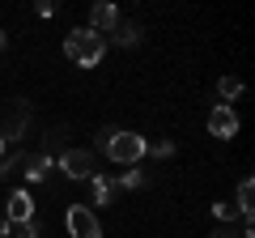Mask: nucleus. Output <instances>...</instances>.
Segmentation results:
<instances>
[{
	"instance_id": "f3484780",
	"label": "nucleus",
	"mask_w": 255,
	"mask_h": 238,
	"mask_svg": "<svg viewBox=\"0 0 255 238\" xmlns=\"http://www.w3.org/2000/svg\"><path fill=\"white\" fill-rule=\"evenodd\" d=\"M60 136H64V132H60V128H51V132H47V136H43V140H47V149H43V153H47V157H51V153H55V149H60Z\"/></svg>"
},
{
	"instance_id": "ddd939ff",
	"label": "nucleus",
	"mask_w": 255,
	"mask_h": 238,
	"mask_svg": "<svg viewBox=\"0 0 255 238\" xmlns=\"http://www.w3.org/2000/svg\"><path fill=\"white\" fill-rule=\"evenodd\" d=\"M213 217H217L221 226H234V217H238V209H234V204H230V200H217V204H213Z\"/></svg>"
},
{
	"instance_id": "dca6fc26",
	"label": "nucleus",
	"mask_w": 255,
	"mask_h": 238,
	"mask_svg": "<svg viewBox=\"0 0 255 238\" xmlns=\"http://www.w3.org/2000/svg\"><path fill=\"white\" fill-rule=\"evenodd\" d=\"M145 153H153L157 162H166V157H174V140H157V145H149Z\"/></svg>"
},
{
	"instance_id": "f8f14e48",
	"label": "nucleus",
	"mask_w": 255,
	"mask_h": 238,
	"mask_svg": "<svg viewBox=\"0 0 255 238\" xmlns=\"http://www.w3.org/2000/svg\"><path fill=\"white\" fill-rule=\"evenodd\" d=\"M217 94L226 98V107H230V102L243 94V81H238V77H221V81H217Z\"/></svg>"
},
{
	"instance_id": "4468645a",
	"label": "nucleus",
	"mask_w": 255,
	"mask_h": 238,
	"mask_svg": "<svg viewBox=\"0 0 255 238\" xmlns=\"http://www.w3.org/2000/svg\"><path fill=\"white\" fill-rule=\"evenodd\" d=\"M115 183H119V187H132V192H136V187H145L149 179H145V170H124Z\"/></svg>"
},
{
	"instance_id": "20e7f679",
	"label": "nucleus",
	"mask_w": 255,
	"mask_h": 238,
	"mask_svg": "<svg viewBox=\"0 0 255 238\" xmlns=\"http://www.w3.org/2000/svg\"><path fill=\"white\" fill-rule=\"evenodd\" d=\"M60 170L68 174V179H77V183H81V179H94V153L90 149H64L60 153Z\"/></svg>"
},
{
	"instance_id": "0eeeda50",
	"label": "nucleus",
	"mask_w": 255,
	"mask_h": 238,
	"mask_svg": "<svg viewBox=\"0 0 255 238\" xmlns=\"http://www.w3.org/2000/svg\"><path fill=\"white\" fill-rule=\"evenodd\" d=\"M119 21H124V17H119V9L111 4V0H98V4L90 9V30H94V34H102V38H107Z\"/></svg>"
},
{
	"instance_id": "f03ea898",
	"label": "nucleus",
	"mask_w": 255,
	"mask_h": 238,
	"mask_svg": "<svg viewBox=\"0 0 255 238\" xmlns=\"http://www.w3.org/2000/svg\"><path fill=\"white\" fill-rule=\"evenodd\" d=\"M145 149H149V140L140 136V132H124V128H115V132H111V140L102 145V153H107L115 166H136L140 157H145Z\"/></svg>"
},
{
	"instance_id": "423d86ee",
	"label": "nucleus",
	"mask_w": 255,
	"mask_h": 238,
	"mask_svg": "<svg viewBox=\"0 0 255 238\" xmlns=\"http://www.w3.org/2000/svg\"><path fill=\"white\" fill-rule=\"evenodd\" d=\"M4 221H9V226H26V221H34V200H30L26 187H17V192L9 196V204H4Z\"/></svg>"
},
{
	"instance_id": "412c9836",
	"label": "nucleus",
	"mask_w": 255,
	"mask_h": 238,
	"mask_svg": "<svg viewBox=\"0 0 255 238\" xmlns=\"http://www.w3.org/2000/svg\"><path fill=\"white\" fill-rule=\"evenodd\" d=\"M4 47H9V34H4V30H0V51H4Z\"/></svg>"
},
{
	"instance_id": "39448f33",
	"label": "nucleus",
	"mask_w": 255,
	"mask_h": 238,
	"mask_svg": "<svg viewBox=\"0 0 255 238\" xmlns=\"http://www.w3.org/2000/svg\"><path fill=\"white\" fill-rule=\"evenodd\" d=\"M209 136H217V140H230V136H238V115H234V107L217 102V107L209 111Z\"/></svg>"
},
{
	"instance_id": "a211bd4d",
	"label": "nucleus",
	"mask_w": 255,
	"mask_h": 238,
	"mask_svg": "<svg viewBox=\"0 0 255 238\" xmlns=\"http://www.w3.org/2000/svg\"><path fill=\"white\" fill-rule=\"evenodd\" d=\"M43 230H38V221H26V226H17V238H38Z\"/></svg>"
},
{
	"instance_id": "9d476101",
	"label": "nucleus",
	"mask_w": 255,
	"mask_h": 238,
	"mask_svg": "<svg viewBox=\"0 0 255 238\" xmlns=\"http://www.w3.org/2000/svg\"><path fill=\"white\" fill-rule=\"evenodd\" d=\"M90 183H94V209H98V204H111V200H115V192H119V183H115V179H107V174H94Z\"/></svg>"
},
{
	"instance_id": "1a4fd4ad",
	"label": "nucleus",
	"mask_w": 255,
	"mask_h": 238,
	"mask_svg": "<svg viewBox=\"0 0 255 238\" xmlns=\"http://www.w3.org/2000/svg\"><path fill=\"white\" fill-rule=\"evenodd\" d=\"M26 123H30V107H26V102H17V107H13V115H9V123L0 128V136H4V145H9V140H17L21 132H26Z\"/></svg>"
},
{
	"instance_id": "7ed1b4c3",
	"label": "nucleus",
	"mask_w": 255,
	"mask_h": 238,
	"mask_svg": "<svg viewBox=\"0 0 255 238\" xmlns=\"http://www.w3.org/2000/svg\"><path fill=\"white\" fill-rule=\"evenodd\" d=\"M64 226H68V238H102V226L90 204H73L64 213Z\"/></svg>"
},
{
	"instance_id": "6e6552de",
	"label": "nucleus",
	"mask_w": 255,
	"mask_h": 238,
	"mask_svg": "<svg viewBox=\"0 0 255 238\" xmlns=\"http://www.w3.org/2000/svg\"><path fill=\"white\" fill-rule=\"evenodd\" d=\"M51 166H55V157H47V153H26L17 162V170L26 174V183H43L47 174H51Z\"/></svg>"
},
{
	"instance_id": "9b49d317",
	"label": "nucleus",
	"mask_w": 255,
	"mask_h": 238,
	"mask_svg": "<svg viewBox=\"0 0 255 238\" xmlns=\"http://www.w3.org/2000/svg\"><path fill=\"white\" fill-rule=\"evenodd\" d=\"M111 38H115L119 47H136L140 43V26H136V21H119V26L111 30Z\"/></svg>"
},
{
	"instance_id": "6ab92c4d",
	"label": "nucleus",
	"mask_w": 255,
	"mask_h": 238,
	"mask_svg": "<svg viewBox=\"0 0 255 238\" xmlns=\"http://www.w3.org/2000/svg\"><path fill=\"white\" fill-rule=\"evenodd\" d=\"M34 9H38V17H51V13H55V4H51V0H38Z\"/></svg>"
},
{
	"instance_id": "4be33fe9",
	"label": "nucleus",
	"mask_w": 255,
	"mask_h": 238,
	"mask_svg": "<svg viewBox=\"0 0 255 238\" xmlns=\"http://www.w3.org/2000/svg\"><path fill=\"white\" fill-rule=\"evenodd\" d=\"M0 162H4V136H0Z\"/></svg>"
},
{
	"instance_id": "2eb2a0df",
	"label": "nucleus",
	"mask_w": 255,
	"mask_h": 238,
	"mask_svg": "<svg viewBox=\"0 0 255 238\" xmlns=\"http://www.w3.org/2000/svg\"><path fill=\"white\" fill-rule=\"evenodd\" d=\"M209 238H255V230H238V226H217V230H213V234Z\"/></svg>"
},
{
	"instance_id": "f257e3e1",
	"label": "nucleus",
	"mask_w": 255,
	"mask_h": 238,
	"mask_svg": "<svg viewBox=\"0 0 255 238\" xmlns=\"http://www.w3.org/2000/svg\"><path fill=\"white\" fill-rule=\"evenodd\" d=\"M64 55L73 60V64H81V68H94L107 55V38L102 34H94L90 26H81V30H68V38H64Z\"/></svg>"
},
{
	"instance_id": "aec40b11",
	"label": "nucleus",
	"mask_w": 255,
	"mask_h": 238,
	"mask_svg": "<svg viewBox=\"0 0 255 238\" xmlns=\"http://www.w3.org/2000/svg\"><path fill=\"white\" fill-rule=\"evenodd\" d=\"M0 238H9V221H4V213H0Z\"/></svg>"
}]
</instances>
